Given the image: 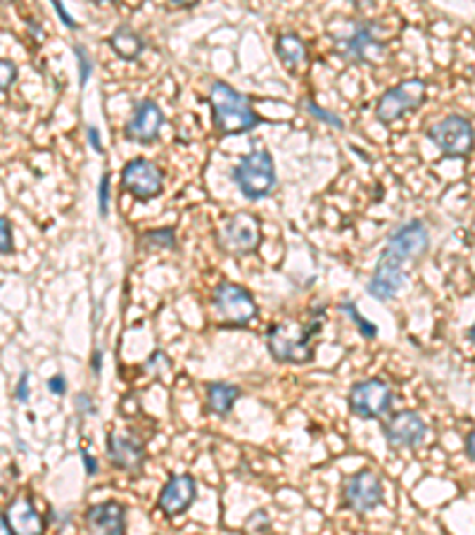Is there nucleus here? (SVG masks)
Returning <instances> with one entry per match:
<instances>
[{
    "label": "nucleus",
    "instance_id": "nucleus-6",
    "mask_svg": "<svg viewBox=\"0 0 475 535\" xmlns=\"http://www.w3.org/2000/svg\"><path fill=\"white\" fill-rule=\"evenodd\" d=\"M121 188L131 193L136 200L157 198L162 188H165V176L159 172L155 162L145 160V157H136L124 164L121 169Z\"/></svg>",
    "mask_w": 475,
    "mask_h": 535
},
{
    "label": "nucleus",
    "instance_id": "nucleus-29",
    "mask_svg": "<svg viewBox=\"0 0 475 535\" xmlns=\"http://www.w3.org/2000/svg\"><path fill=\"white\" fill-rule=\"evenodd\" d=\"M98 205H100V217H107V205H110V174H103L100 179V193H98Z\"/></svg>",
    "mask_w": 475,
    "mask_h": 535
},
{
    "label": "nucleus",
    "instance_id": "nucleus-39",
    "mask_svg": "<svg viewBox=\"0 0 475 535\" xmlns=\"http://www.w3.org/2000/svg\"><path fill=\"white\" fill-rule=\"evenodd\" d=\"M93 369H96V371H100V352H96V355H93Z\"/></svg>",
    "mask_w": 475,
    "mask_h": 535
},
{
    "label": "nucleus",
    "instance_id": "nucleus-10",
    "mask_svg": "<svg viewBox=\"0 0 475 535\" xmlns=\"http://www.w3.org/2000/svg\"><path fill=\"white\" fill-rule=\"evenodd\" d=\"M407 279L409 276L404 271V260L383 250V255H380V260L376 264V271L371 276L369 293L376 300H393L400 295Z\"/></svg>",
    "mask_w": 475,
    "mask_h": 535
},
{
    "label": "nucleus",
    "instance_id": "nucleus-41",
    "mask_svg": "<svg viewBox=\"0 0 475 535\" xmlns=\"http://www.w3.org/2000/svg\"><path fill=\"white\" fill-rule=\"evenodd\" d=\"M471 340L475 343V324H473V329H471Z\"/></svg>",
    "mask_w": 475,
    "mask_h": 535
},
{
    "label": "nucleus",
    "instance_id": "nucleus-32",
    "mask_svg": "<svg viewBox=\"0 0 475 535\" xmlns=\"http://www.w3.org/2000/svg\"><path fill=\"white\" fill-rule=\"evenodd\" d=\"M81 459H83V467H86V474L88 476L98 474V462H96L88 452H81Z\"/></svg>",
    "mask_w": 475,
    "mask_h": 535
},
{
    "label": "nucleus",
    "instance_id": "nucleus-17",
    "mask_svg": "<svg viewBox=\"0 0 475 535\" xmlns=\"http://www.w3.org/2000/svg\"><path fill=\"white\" fill-rule=\"evenodd\" d=\"M107 452H110V459H112L114 467L124 469V471H138L145 459L143 445L134 440L131 436H119V433L110 436Z\"/></svg>",
    "mask_w": 475,
    "mask_h": 535
},
{
    "label": "nucleus",
    "instance_id": "nucleus-38",
    "mask_svg": "<svg viewBox=\"0 0 475 535\" xmlns=\"http://www.w3.org/2000/svg\"><path fill=\"white\" fill-rule=\"evenodd\" d=\"M174 5H179V8H193V5H197L200 0H172Z\"/></svg>",
    "mask_w": 475,
    "mask_h": 535
},
{
    "label": "nucleus",
    "instance_id": "nucleus-26",
    "mask_svg": "<svg viewBox=\"0 0 475 535\" xmlns=\"http://www.w3.org/2000/svg\"><path fill=\"white\" fill-rule=\"evenodd\" d=\"M76 53V62H79V81H81V86H86V81L91 79V57H88V53H86V48L83 46H76L74 48Z\"/></svg>",
    "mask_w": 475,
    "mask_h": 535
},
{
    "label": "nucleus",
    "instance_id": "nucleus-14",
    "mask_svg": "<svg viewBox=\"0 0 475 535\" xmlns=\"http://www.w3.org/2000/svg\"><path fill=\"white\" fill-rule=\"evenodd\" d=\"M385 438L393 447H416L425 438V424L416 412H397L385 424Z\"/></svg>",
    "mask_w": 475,
    "mask_h": 535
},
{
    "label": "nucleus",
    "instance_id": "nucleus-28",
    "mask_svg": "<svg viewBox=\"0 0 475 535\" xmlns=\"http://www.w3.org/2000/svg\"><path fill=\"white\" fill-rule=\"evenodd\" d=\"M0 253L3 255L12 253V226H10L8 217L0 219Z\"/></svg>",
    "mask_w": 475,
    "mask_h": 535
},
{
    "label": "nucleus",
    "instance_id": "nucleus-18",
    "mask_svg": "<svg viewBox=\"0 0 475 535\" xmlns=\"http://www.w3.org/2000/svg\"><path fill=\"white\" fill-rule=\"evenodd\" d=\"M342 55H348L349 60H359V62H380L385 55V46L378 39H373L366 27H359V29L345 41V48H340Z\"/></svg>",
    "mask_w": 475,
    "mask_h": 535
},
{
    "label": "nucleus",
    "instance_id": "nucleus-7",
    "mask_svg": "<svg viewBox=\"0 0 475 535\" xmlns=\"http://www.w3.org/2000/svg\"><path fill=\"white\" fill-rule=\"evenodd\" d=\"M262 241V229H259V219L249 212H238L228 217L224 229H221V245L224 250L231 255H249L255 253L257 245Z\"/></svg>",
    "mask_w": 475,
    "mask_h": 535
},
{
    "label": "nucleus",
    "instance_id": "nucleus-13",
    "mask_svg": "<svg viewBox=\"0 0 475 535\" xmlns=\"http://www.w3.org/2000/svg\"><path fill=\"white\" fill-rule=\"evenodd\" d=\"M380 500H383V483L373 471H359L345 483V502L355 512H371L380 505Z\"/></svg>",
    "mask_w": 475,
    "mask_h": 535
},
{
    "label": "nucleus",
    "instance_id": "nucleus-40",
    "mask_svg": "<svg viewBox=\"0 0 475 535\" xmlns=\"http://www.w3.org/2000/svg\"><path fill=\"white\" fill-rule=\"evenodd\" d=\"M91 3H96V5H103V3H114V0H91Z\"/></svg>",
    "mask_w": 475,
    "mask_h": 535
},
{
    "label": "nucleus",
    "instance_id": "nucleus-31",
    "mask_svg": "<svg viewBox=\"0 0 475 535\" xmlns=\"http://www.w3.org/2000/svg\"><path fill=\"white\" fill-rule=\"evenodd\" d=\"M53 5H55V10H57V15H60V19H62V24H65V27H69V29H76V27H79V24L72 19V15H69L67 10L62 8L60 0H53Z\"/></svg>",
    "mask_w": 475,
    "mask_h": 535
},
{
    "label": "nucleus",
    "instance_id": "nucleus-15",
    "mask_svg": "<svg viewBox=\"0 0 475 535\" xmlns=\"http://www.w3.org/2000/svg\"><path fill=\"white\" fill-rule=\"evenodd\" d=\"M195 502V481L193 476H172L159 493L157 505L166 516H179Z\"/></svg>",
    "mask_w": 475,
    "mask_h": 535
},
{
    "label": "nucleus",
    "instance_id": "nucleus-42",
    "mask_svg": "<svg viewBox=\"0 0 475 535\" xmlns=\"http://www.w3.org/2000/svg\"><path fill=\"white\" fill-rule=\"evenodd\" d=\"M5 3H15V0H5Z\"/></svg>",
    "mask_w": 475,
    "mask_h": 535
},
{
    "label": "nucleus",
    "instance_id": "nucleus-37",
    "mask_svg": "<svg viewBox=\"0 0 475 535\" xmlns=\"http://www.w3.org/2000/svg\"><path fill=\"white\" fill-rule=\"evenodd\" d=\"M3 533H5V535L15 533V528H12V524H10L8 514H3Z\"/></svg>",
    "mask_w": 475,
    "mask_h": 535
},
{
    "label": "nucleus",
    "instance_id": "nucleus-35",
    "mask_svg": "<svg viewBox=\"0 0 475 535\" xmlns=\"http://www.w3.org/2000/svg\"><path fill=\"white\" fill-rule=\"evenodd\" d=\"M466 452H468V457L475 462V428L471 431V433H468V438H466Z\"/></svg>",
    "mask_w": 475,
    "mask_h": 535
},
{
    "label": "nucleus",
    "instance_id": "nucleus-11",
    "mask_svg": "<svg viewBox=\"0 0 475 535\" xmlns=\"http://www.w3.org/2000/svg\"><path fill=\"white\" fill-rule=\"evenodd\" d=\"M165 126V115L155 100H143L138 103L134 115L128 119L126 129H124V136L134 143H141V146H150L159 138V131Z\"/></svg>",
    "mask_w": 475,
    "mask_h": 535
},
{
    "label": "nucleus",
    "instance_id": "nucleus-25",
    "mask_svg": "<svg viewBox=\"0 0 475 535\" xmlns=\"http://www.w3.org/2000/svg\"><path fill=\"white\" fill-rule=\"evenodd\" d=\"M304 107H307V112H310V115L314 117V119H318V122L328 124V126H335V129H342V126H345L340 117H335V115H333V112L324 110V107H318L317 103H311V100Z\"/></svg>",
    "mask_w": 475,
    "mask_h": 535
},
{
    "label": "nucleus",
    "instance_id": "nucleus-4",
    "mask_svg": "<svg viewBox=\"0 0 475 535\" xmlns=\"http://www.w3.org/2000/svg\"><path fill=\"white\" fill-rule=\"evenodd\" d=\"M428 84L423 79H407L402 84L387 88L376 105L378 122L393 124L409 112H414L425 103Z\"/></svg>",
    "mask_w": 475,
    "mask_h": 535
},
{
    "label": "nucleus",
    "instance_id": "nucleus-1",
    "mask_svg": "<svg viewBox=\"0 0 475 535\" xmlns=\"http://www.w3.org/2000/svg\"><path fill=\"white\" fill-rule=\"evenodd\" d=\"M321 314L311 317L307 324L302 321H280L272 326L266 345L273 360L286 362V364H307L314 357V336L321 331Z\"/></svg>",
    "mask_w": 475,
    "mask_h": 535
},
{
    "label": "nucleus",
    "instance_id": "nucleus-30",
    "mask_svg": "<svg viewBox=\"0 0 475 535\" xmlns=\"http://www.w3.org/2000/svg\"><path fill=\"white\" fill-rule=\"evenodd\" d=\"M17 400H19V402H27V400H29V374H27V371H24L22 374V378H19V383H17Z\"/></svg>",
    "mask_w": 475,
    "mask_h": 535
},
{
    "label": "nucleus",
    "instance_id": "nucleus-8",
    "mask_svg": "<svg viewBox=\"0 0 475 535\" xmlns=\"http://www.w3.org/2000/svg\"><path fill=\"white\" fill-rule=\"evenodd\" d=\"M211 302L217 307L221 319L235 324V326H245L257 314V305L249 291H245L242 286H235V283H219L214 288Z\"/></svg>",
    "mask_w": 475,
    "mask_h": 535
},
{
    "label": "nucleus",
    "instance_id": "nucleus-12",
    "mask_svg": "<svg viewBox=\"0 0 475 535\" xmlns=\"http://www.w3.org/2000/svg\"><path fill=\"white\" fill-rule=\"evenodd\" d=\"M430 245V236L428 229H425V224L421 219H411V222L402 224L400 229L395 231L387 245H385V250L387 253L397 255L400 260H418L425 250H428Z\"/></svg>",
    "mask_w": 475,
    "mask_h": 535
},
{
    "label": "nucleus",
    "instance_id": "nucleus-3",
    "mask_svg": "<svg viewBox=\"0 0 475 535\" xmlns=\"http://www.w3.org/2000/svg\"><path fill=\"white\" fill-rule=\"evenodd\" d=\"M235 184L248 200H262L276 188V164L272 153L252 150L234 169Z\"/></svg>",
    "mask_w": 475,
    "mask_h": 535
},
{
    "label": "nucleus",
    "instance_id": "nucleus-21",
    "mask_svg": "<svg viewBox=\"0 0 475 535\" xmlns=\"http://www.w3.org/2000/svg\"><path fill=\"white\" fill-rule=\"evenodd\" d=\"M276 55L283 62V67L295 72L302 62L307 60V46H304V41L297 34H280L279 39H276Z\"/></svg>",
    "mask_w": 475,
    "mask_h": 535
},
{
    "label": "nucleus",
    "instance_id": "nucleus-34",
    "mask_svg": "<svg viewBox=\"0 0 475 535\" xmlns=\"http://www.w3.org/2000/svg\"><path fill=\"white\" fill-rule=\"evenodd\" d=\"M48 388L53 390L55 395H62V393H65V378H62V376H53V378L48 381Z\"/></svg>",
    "mask_w": 475,
    "mask_h": 535
},
{
    "label": "nucleus",
    "instance_id": "nucleus-9",
    "mask_svg": "<svg viewBox=\"0 0 475 535\" xmlns=\"http://www.w3.org/2000/svg\"><path fill=\"white\" fill-rule=\"evenodd\" d=\"M393 405V390L385 381L371 378L352 386L349 390V409L359 419H376Z\"/></svg>",
    "mask_w": 475,
    "mask_h": 535
},
{
    "label": "nucleus",
    "instance_id": "nucleus-19",
    "mask_svg": "<svg viewBox=\"0 0 475 535\" xmlns=\"http://www.w3.org/2000/svg\"><path fill=\"white\" fill-rule=\"evenodd\" d=\"M5 514L10 516V524L15 528V533H41L43 531L41 516L36 514V507L29 500V495L17 497Z\"/></svg>",
    "mask_w": 475,
    "mask_h": 535
},
{
    "label": "nucleus",
    "instance_id": "nucleus-22",
    "mask_svg": "<svg viewBox=\"0 0 475 535\" xmlns=\"http://www.w3.org/2000/svg\"><path fill=\"white\" fill-rule=\"evenodd\" d=\"M238 398H241V390L231 383H210L207 386V407L219 417H226L234 409Z\"/></svg>",
    "mask_w": 475,
    "mask_h": 535
},
{
    "label": "nucleus",
    "instance_id": "nucleus-24",
    "mask_svg": "<svg viewBox=\"0 0 475 535\" xmlns=\"http://www.w3.org/2000/svg\"><path fill=\"white\" fill-rule=\"evenodd\" d=\"M143 243L150 248V250H157V248H174V229H157L145 233Z\"/></svg>",
    "mask_w": 475,
    "mask_h": 535
},
{
    "label": "nucleus",
    "instance_id": "nucleus-23",
    "mask_svg": "<svg viewBox=\"0 0 475 535\" xmlns=\"http://www.w3.org/2000/svg\"><path fill=\"white\" fill-rule=\"evenodd\" d=\"M340 310H342V312H348L349 317L355 319L356 329H359V333H362L364 338H376L378 336L376 326H373L369 319H364L362 314H359V310H356L355 302H342V305H340Z\"/></svg>",
    "mask_w": 475,
    "mask_h": 535
},
{
    "label": "nucleus",
    "instance_id": "nucleus-27",
    "mask_svg": "<svg viewBox=\"0 0 475 535\" xmlns=\"http://www.w3.org/2000/svg\"><path fill=\"white\" fill-rule=\"evenodd\" d=\"M0 69H3L0 88H3V93H8L17 81V65H15V62H10L8 57H5V60H0Z\"/></svg>",
    "mask_w": 475,
    "mask_h": 535
},
{
    "label": "nucleus",
    "instance_id": "nucleus-36",
    "mask_svg": "<svg viewBox=\"0 0 475 535\" xmlns=\"http://www.w3.org/2000/svg\"><path fill=\"white\" fill-rule=\"evenodd\" d=\"M88 141H91V146L96 148V150H100V138H98V129H96V126L88 129Z\"/></svg>",
    "mask_w": 475,
    "mask_h": 535
},
{
    "label": "nucleus",
    "instance_id": "nucleus-33",
    "mask_svg": "<svg viewBox=\"0 0 475 535\" xmlns=\"http://www.w3.org/2000/svg\"><path fill=\"white\" fill-rule=\"evenodd\" d=\"M76 407H79V409H81V412H88V414H93L96 412V407H93V402H91V398H88V395H76Z\"/></svg>",
    "mask_w": 475,
    "mask_h": 535
},
{
    "label": "nucleus",
    "instance_id": "nucleus-16",
    "mask_svg": "<svg viewBox=\"0 0 475 535\" xmlns=\"http://www.w3.org/2000/svg\"><path fill=\"white\" fill-rule=\"evenodd\" d=\"M86 526L93 533L121 535L126 531V509L119 502H100L86 512Z\"/></svg>",
    "mask_w": 475,
    "mask_h": 535
},
{
    "label": "nucleus",
    "instance_id": "nucleus-2",
    "mask_svg": "<svg viewBox=\"0 0 475 535\" xmlns=\"http://www.w3.org/2000/svg\"><path fill=\"white\" fill-rule=\"evenodd\" d=\"M210 105L214 126L221 136L248 134L259 124V117L255 115L249 100L226 81H214L210 86Z\"/></svg>",
    "mask_w": 475,
    "mask_h": 535
},
{
    "label": "nucleus",
    "instance_id": "nucleus-5",
    "mask_svg": "<svg viewBox=\"0 0 475 535\" xmlns=\"http://www.w3.org/2000/svg\"><path fill=\"white\" fill-rule=\"evenodd\" d=\"M428 138L447 157H466L475 146L473 124L466 117L449 115L428 129Z\"/></svg>",
    "mask_w": 475,
    "mask_h": 535
},
{
    "label": "nucleus",
    "instance_id": "nucleus-20",
    "mask_svg": "<svg viewBox=\"0 0 475 535\" xmlns=\"http://www.w3.org/2000/svg\"><path fill=\"white\" fill-rule=\"evenodd\" d=\"M110 46L117 55H119L121 60L134 62L141 57V53L145 50V41L141 39V34L131 29V27H119V29H114V34L110 36Z\"/></svg>",
    "mask_w": 475,
    "mask_h": 535
}]
</instances>
